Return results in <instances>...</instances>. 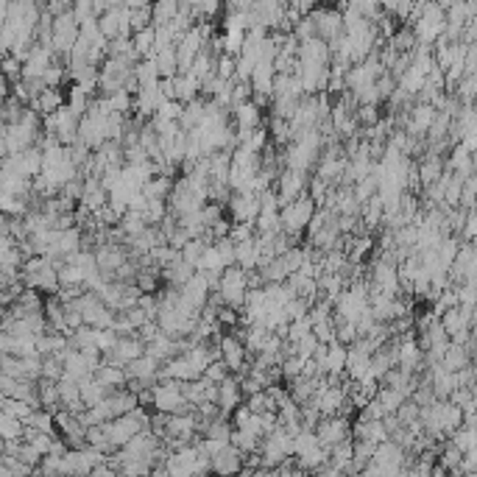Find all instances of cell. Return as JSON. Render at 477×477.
<instances>
[{
    "instance_id": "cell-1",
    "label": "cell",
    "mask_w": 477,
    "mask_h": 477,
    "mask_svg": "<svg viewBox=\"0 0 477 477\" xmlns=\"http://www.w3.org/2000/svg\"><path fill=\"white\" fill-rule=\"evenodd\" d=\"M316 210H318V204L310 193L299 195L296 201H290L287 207H282V212H279V215H282V232H287V235H302V229L310 226Z\"/></svg>"
},
{
    "instance_id": "cell-2",
    "label": "cell",
    "mask_w": 477,
    "mask_h": 477,
    "mask_svg": "<svg viewBox=\"0 0 477 477\" xmlns=\"http://www.w3.org/2000/svg\"><path fill=\"white\" fill-rule=\"evenodd\" d=\"M78 126H81V115L73 112L70 103H64L56 112H51V115L42 118V128H45V131H53L64 145H73V143L78 140Z\"/></svg>"
},
{
    "instance_id": "cell-3",
    "label": "cell",
    "mask_w": 477,
    "mask_h": 477,
    "mask_svg": "<svg viewBox=\"0 0 477 477\" xmlns=\"http://www.w3.org/2000/svg\"><path fill=\"white\" fill-rule=\"evenodd\" d=\"M42 168H45V151L39 145L3 157V170H14V173H23L29 179H36L42 173Z\"/></svg>"
},
{
    "instance_id": "cell-4",
    "label": "cell",
    "mask_w": 477,
    "mask_h": 477,
    "mask_svg": "<svg viewBox=\"0 0 477 477\" xmlns=\"http://www.w3.org/2000/svg\"><path fill=\"white\" fill-rule=\"evenodd\" d=\"M307 182H310V173L293 170V168H282V173H279V179H277L279 204L287 207L290 201H296L299 195H304V193H307Z\"/></svg>"
},
{
    "instance_id": "cell-5",
    "label": "cell",
    "mask_w": 477,
    "mask_h": 477,
    "mask_svg": "<svg viewBox=\"0 0 477 477\" xmlns=\"http://www.w3.org/2000/svg\"><path fill=\"white\" fill-rule=\"evenodd\" d=\"M232 221L237 223H255L257 215H260V193L255 190H243V193H232L229 204H226Z\"/></svg>"
},
{
    "instance_id": "cell-6",
    "label": "cell",
    "mask_w": 477,
    "mask_h": 477,
    "mask_svg": "<svg viewBox=\"0 0 477 477\" xmlns=\"http://www.w3.org/2000/svg\"><path fill=\"white\" fill-rule=\"evenodd\" d=\"M0 394L3 396H14V399H26V402H31L36 408H42V402H39V380L0 374Z\"/></svg>"
},
{
    "instance_id": "cell-7",
    "label": "cell",
    "mask_w": 477,
    "mask_h": 477,
    "mask_svg": "<svg viewBox=\"0 0 477 477\" xmlns=\"http://www.w3.org/2000/svg\"><path fill=\"white\" fill-rule=\"evenodd\" d=\"M316 433H318V441L332 449L335 444H341L344 438H349V436H352V424L347 421V416H344V414L324 416V419L318 421Z\"/></svg>"
},
{
    "instance_id": "cell-8",
    "label": "cell",
    "mask_w": 477,
    "mask_h": 477,
    "mask_svg": "<svg viewBox=\"0 0 477 477\" xmlns=\"http://www.w3.org/2000/svg\"><path fill=\"white\" fill-rule=\"evenodd\" d=\"M310 14H313V20H316V26H318V36H324L329 45L344 34V11L318 3Z\"/></svg>"
},
{
    "instance_id": "cell-9",
    "label": "cell",
    "mask_w": 477,
    "mask_h": 477,
    "mask_svg": "<svg viewBox=\"0 0 477 477\" xmlns=\"http://www.w3.org/2000/svg\"><path fill=\"white\" fill-rule=\"evenodd\" d=\"M0 349L6 354L31 357V354H39V335H34V332H3L0 335Z\"/></svg>"
},
{
    "instance_id": "cell-10",
    "label": "cell",
    "mask_w": 477,
    "mask_h": 477,
    "mask_svg": "<svg viewBox=\"0 0 477 477\" xmlns=\"http://www.w3.org/2000/svg\"><path fill=\"white\" fill-rule=\"evenodd\" d=\"M140 354H145V341L140 335H120V341L115 344V349L106 352L103 360L106 363H118V366H128Z\"/></svg>"
},
{
    "instance_id": "cell-11",
    "label": "cell",
    "mask_w": 477,
    "mask_h": 477,
    "mask_svg": "<svg viewBox=\"0 0 477 477\" xmlns=\"http://www.w3.org/2000/svg\"><path fill=\"white\" fill-rule=\"evenodd\" d=\"M96 257H98L101 271H103L106 277H115V271H118L123 262L131 260L126 243H101V246H96Z\"/></svg>"
},
{
    "instance_id": "cell-12",
    "label": "cell",
    "mask_w": 477,
    "mask_h": 477,
    "mask_svg": "<svg viewBox=\"0 0 477 477\" xmlns=\"http://www.w3.org/2000/svg\"><path fill=\"white\" fill-rule=\"evenodd\" d=\"M23 282L26 287H36L39 293H48V296H53V293H59V268L53 265V262H48L45 268H39V271H31V274H23Z\"/></svg>"
},
{
    "instance_id": "cell-13",
    "label": "cell",
    "mask_w": 477,
    "mask_h": 477,
    "mask_svg": "<svg viewBox=\"0 0 477 477\" xmlns=\"http://www.w3.org/2000/svg\"><path fill=\"white\" fill-rule=\"evenodd\" d=\"M371 357H374V352H369L363 344H352L349 347V360H347V377L354 382H360L366 374H369V369H371Z\"/></svg>"
},
{
    "instance_id": "cell-14",
    "label": "cell",
    "mask_w": 477,
    "mask_h": 477,
    "mask_svg": "<svg viewBox=\"0 0 477 477\" xmlns=\"http://www.w3.org/2000/svg\"><path fill=\"white\" fill-rule=\"evenodd\" d=\"M243 466H246V455H243L235 444H229L226 449H221L218 455H212V472H218V475L243 472Z\"/></svg>"
},
{
    "instance_id": "cell-15",
    "label": "cell",
    "mask_w": 477,
    "mask_h": 477,
    "mask_svg": "<svg viewBox=\"0 0 477 477\" xmlns=\"http://www.w3.org/2000/svg\"><path fill=\"white\" fill-rule=\"evenodd\" d=\"M195 271H198V268H195L193 262H188L185 257H179L176 262H170V265L162 268V279L173 287H185L188 282H190V277L195 274Z\"/></svg>"
},
{
    "instance_id": "cell-16",
    "label": "cell",
    "mask_w": 477,
    "mask_h": 477,
    "mask_svg": "<svg viewBox=\"0 0 477 477\" xmlns=\"http://www.w3.org/2000/svg\"><path fill=\"white\" fill-rule=\"evenodd\" d=\"M96 377L109 391H115V388H128V382H131V377H128V369L126 366H118V363H101V369L96 371Z\"/></svg>"
},
{
    "instance_id": "cell-17",
    "label": "cell",
    "mask_w": 477,
    "mask_h": 477,
    "mask_svg": "<svg viewBox=\"0 0 477 477\" xmlns=\"http://www.w3.org/2000/svg\"><path fill=\"white\" fill-rule=\"evenodd\" d=\"M34 109L45 118V115H51V112H56L59 106H64V93H62V87H45L39 96L34 98V103H31Z\"/></svg>"
},
{
    "instance_id": "cell-18",
    "label": "cell",
    "mask_w": 477,
    "mask_h": 477,
    "mask_svg": "<svg viewBox=\"0 0 477 477\" xmlns=\"http://www.w3.org/2000/svg\"><path fill=\"white\" fill-rule=\"evenodd\" d=\"M176 98L185 103L201 98V78H195L193 73H179L176 76Z\"/></svg>"
},
{
    "instance_id": "cell-19",
    "label": "cell",
    "mask_w": 477,
    "mask_h": 477,
    "mask_svg": "<svg viewBox=\"0 0 477 477\" xmlns=\"http://www.w3.org/2000/svg\"><path fill=\"white\" fill-rule=\"evenodd\" d=\"M237 265H243L246 271L260 268V243H257V235L237 243Z\"/></svg>"
},
{
    "instance_id": "cell-20",
    "label": "cell",
    "mask_w": 477,
    "mask_h": 477,
    "mask_svg": "<svg viewBox=\"0 0 477 477\" xmlns=\"http://www.w3.org/2000/svg\"><path fill=\"white\" fill-rule=\"evenodd\" d=\"M29 424L23 419L11 414H0V441H14V438H26Z\"/></svg>"
},
{
    "instance_id": "cell-21",
    "label": "cell",
    "mask_w": 477,
    "mask_h": 477,
    "mask_svg": "<svg viewBox=\"0 0 477 477\" xmlns=\"http://www.w3.org/2000/svg\"><path fill=\"white\" fill-rule=\"evenodd\" d=\"M204 112H207V101H204V98H195L190 103H185V112H182V118H179L182 128H185V131H193V128L204 120Z\"/></svg>"
},
{
    "instance_id": "cell-22",
    "label": "cell",
    "mask_w": 477,
    "mask_h": 477,
    "mask_svg": "<svg viewBox=\"0 0 477 477\" xmlns=\"http://www.w3.org/2000/svg\"><path fill=\"white\" fill-rule=\"evenodd\" d=\"M232 444L237 446L243 455H249V452H257L262 446V438L257 433H252L249 427H235L232 430Z\"/></svg>"
},
{
    "instance_id": "cell-23",
    "label": "cell",
    "mask_w": 477,
    "mask_h": 477,
    "mask_svg": "<svg viewBox=\"0 0 477 477\" xmlns=\"http://www.w3.org/2000/svg\"><path fill=\"white\" fill-rule=\"evenodd\" d=\"M223 268H226V260H223L218 243H210V246H207V252H204V257L198 260V271H207V274H223Z\"/></svg>"
},
{
    "instance_id": "cell-24",
    "label": "cell",
    "mask_w": 477,
    "mask_h": 477,
    "mask_svg": "<svg viewBox=\"0 0 477 477\" xmlns=\"http://www.w3.org/2000/svg\"><path fill=\"white\" fill-rule=\"evenodd\" d=\"M0 408H3V414L17 416V419H23V421H29L34 416V411H36V405L26 402V399H14V396H3V399H0Z\"/></svg>"
},
{
    "instance_id": "cell-25",
    "label": "cell",
    "mask_w": 477,
    "mask_h": 477,
    "mask_svg": "<svg viewBox=\"0 0 477 477\" xmlns=\"http://www.w3.org/2000/svg\"><path fill=\"white\" fill-rule=\"evenodd\" d=\"M182 112H185V101H179V98H165V101L159 103V109L154 118H162V120H179Z\"/></svg>"
},
{
    "instance_id": "cell-26",
    "label": "cell",
    "mask_w": 477,
    "mask_h": 477,
    "mask_svg": "<svg viewBox=\"0 0 477 477\" xmlns=\"http://www.w3.org/2000/svg\"><path fill=\"white\" fill-rule=\"evenodd\" d=\"M207 246H210V240L207 237H193L190 243L182 249V257L188 260V262H193L195 268H198V260L204 257V252H207Z\"/></svg>"
},
{
    "instance_id": "cell-27",
    "label": "cell",
    "mask_w": 477,
    "mask_h": 477,
    "mask_svg": "<svg viewBox=\"0 0 477 477\" xmlns=\"http://www.w3.org/2000/svg\"><path fill=\"white\" fill-rule=\"evenodd\" d=\"M354 115H357V123H360L363 128L380 123V112H377V106H374V103H360V106L354 109Z\"/></svg>"
},
{
    "instance_id": "cell-28",
    "label": "cell",
    "mask_w": 477,
    "mask_h": 477,
    "mask_svg": "<svg viewBox=\"0 0 477 477\" xmlns=\"http://www.w3.org/2000/svg\"><path fill=\"white\" fill-rule=\"evenodd\" d=\"M182 3L190 6L198 17H212V14H218V9H221V0H182Z\"/></svg>"
},
{
    "instance_id": "cell-29",
    "label": "cell",
    "mask_w": 477,
    "mask_h": 477,
    "mask_svg": "<svg viewBox=\"0 0 477 477\" xmlns=\"http://www.w3.org/2000/svg\"><path fill=\"white\" fill-rule=\"evenodd\" d=\"M148 26H154V9L151 6L131 9V29L140 31V29H148Z\"/></svg>"
},
{
    "instance_id": "cell-30",
    "label": "cell",
    "mask_w": 477,
    "mask_h": 477,
    "mask_svg": "<svg viewBox=\"0 0 477 477\" xmlns=\"http://www.w3.org/2000/svg\"><path fill=\"white\" fill-rule=\"evenodd\" d=\"M201 218H204V226L210 229L212 223H218L223 218V204L221 201H207V204L201 207Z\"/></svg>"
},
{
    "instance_id": "cell-31",
    "label": "cell",
    "mask_w": 477,
    "mask_h": 477,
    "mask_svg": "<svg viewBox=\"0 0 477 477\" xmlns=\"http://www.w3.org/2000/svg\"><path fill=\"white\" fill-rule=\"evenodd\" d=\"M232 371H229V366L223 363V357H218V360H212L207 369H204V377L207 380H212V382H223L226 377H229Z\"/></svg>"
},
{
    "instance_id": "cell-32",
    "label": "cell",
    "mask_w": 477,
    "mask_h": 477,
    "mask_svg": "<svg viewBox=\"0 0 477 477\" xmlns=\"http://www.w3.org/2000/svg\"><path fill=\"white\" fill-rule=\"evenodd\" d=\"M318 347H321L318 335H316V332H310V335H304L302 341H296V354H302V357L307 360V357H313V354H316Z\"/></svg>"
},
{
    "instance_id": "cell-33",
    "label": "cell",
    "mask_w": 477,
    "mask_h": 477,
    "mask_svg": "<svg viewBox=\"0 0 477 477\" xmlns=\"http://www.w3.org/2000/svg\"><path fill=\"white\" fill-rule=\"evenodd\" d=\"M430 123H433V109H430V106H419L414 115V131L430 128Z\"/></svg>"
},
{
    "instance_id": "cell-34",
    "label": "cell",
    "mask_w": 477,
    "mask_h": 477,
    "mask_svg": "<svg viewBox=\"0 0 477 477\" xmlns=\"http://www.w3.org/2000/svg\"><path fill=\"white\" fill-rule=\"evenodd\" d=\"M455 444L461 446V449H469V446L477 444V433L475 430H461L458 433V438H455Z\"/></svg>"
},
{
    "instance_id": "cell-35",
    "label": "cell",
    "mask_w": 477,
    "mask_h": 477,
    "mask_svg": "<svg viewBox=\"0 0 477 477\" xmlns=\"http://www.w3.org/2000/svg\"><path fill=\"white\" fill-rule=\"evenodd\" d=\"M154 0H123V6H128V9H143V6H151Z\"/></svg>"
}]
</instances>
